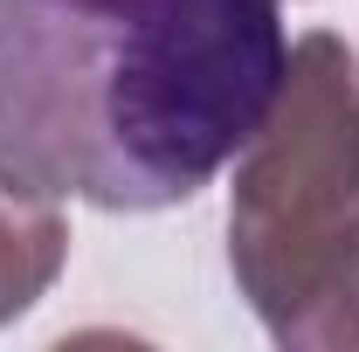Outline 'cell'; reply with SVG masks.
Wrapping results in <instances>:
<instances>
[{"label":"cell","mask_w":359,"mask_h":352,"mask_svg":"<svg viewBox=\"0 0 359 352\" xmlns=\"http://www.w3.org/2000/svg\"><path fill=\"white\" fill-rule=\"evenodd\" d=\"M69 263V221L62 208L0 173V325H14L28 304H42L48 283Z\"/></svg>","instance_id":"3"},{"label":"cell","mask_w":359,"mask_h":352,"mask_svg":"<svg viewBox=\"0 0 359 352\" xmlns=\"http://www.w3.org/2000/svg\"><path fill=\"white\" fill-rule=\"evenodd\" d=\"M228 269L283 352H359V62L332 28L290 42L235 152Z\"/></svg>","instance_id":"2"},{"label":"cell","mask_w":359,"mask_h":352,"mask_svg":"<svg viewBox=\"0 0 359 352\" xmlns=\"http://www.w3.org/2000/svg\"><path fill=\"white\" fill-rule=\"evenodd\" d=\"M283 0H0V173L48 201H194L283 83Z\"/></svg>","instance_id":"1"}]
</instances>
